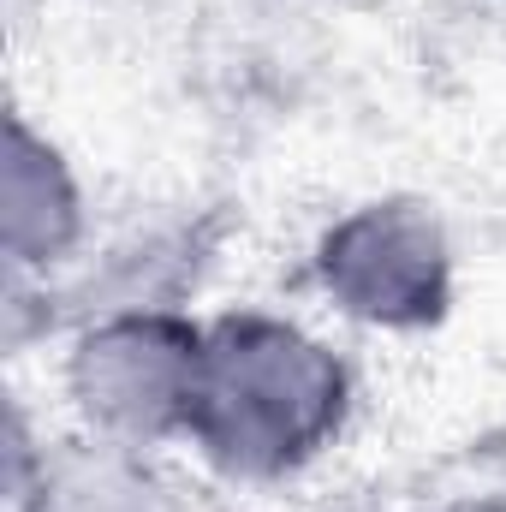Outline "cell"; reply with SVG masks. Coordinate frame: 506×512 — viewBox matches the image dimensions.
<instances>
[{"mask_svg":"<svg viewBox=\"0 0 506 512\" xmlns=\"http://www.w3.org/2000/svg\"><path fill=\"white\" fill-rule=\"evenodd\" d=\"M310 280L334 316L376 334H423L453 310L459 251L435 203L387 191L334 215L310 251Z\"/></svg>","mask_w":506,"mask_h":512,"instance_id":"3957f363","label":"cell"},{"mask_svg":"<svg viewBox=\"0 0 506 512\" xmlns=\"http://www.w3.org/2000/svg\"><path fill=\"white\" fill-rule=\"evenodd\" d=\"M453 512H506V501H465V507H453Z\"/></svg>","mask_w":506,"mask_h":512,"instance_id":"8992f818","label":"cell"},{"mask_svg":"<svg viewBox=\"0 0 506 512\" xmlns=\"http://www.w3.org/2000/svg\"><path fill=\"white\" fill-rule=\"evenodd\" d=\"M346 417L352 370L316 328L274 310H227L209 322L185 435L203 465L233 483H280L322 459Z\"/></svg>","mask_w":506,"mask_h":512,"instance_id":"6da1fadb","label":"cell"},{"mask_svg":"<svg viewBox=\"0 0 506 512\" xmlns=\"http://www.w3.org/2000/svg\"><path fill=\"white\" fill-rule=\"evenodd\" d=\"M203 340L209 322L179 304H108L84 316L60 364L78 429L155 453L185 441L203 382Z\"/></svg>","mask_w":506,"mask_h":512,"instance_id":"7a4b0ae2","label":"cell"},{"mask_svg":"<svg viewBox=\"0 0 506 512\" xmlns=\"http://www.w3.org/2000/svg\"><path fill=\"white\" fill-rule=\"evenodd\" d=\"M90 245V197L72 155L24 114L6 120L0 161V251L12 274H60Z\"/></svg>","mask_w":506,"mask_h":512,"instance_id":"277c9868","label":"cell"},{"mask_svg":"<svg viewBox=\"0 0 506 512\" xmlns=\"http://www.w3.org/2000/svg\"><path fill=\"white\" fill-rule=\"evenodd\" d=\"M18 512H185L155 447H126L108 435H60L36 453H12Z\"/></svg>","mask_w":506,"mask_h":512,"instance_id":"5b68a950","label":"cell"}]
</instances>
